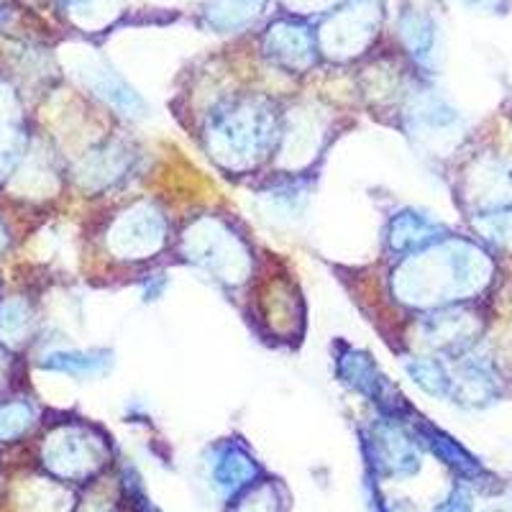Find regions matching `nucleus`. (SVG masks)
Wrapping results in <instances>:
<instances>
[{"mask_svg": "<svg viewBox=\"0 0 512 512\" xmlns=\"http://www.w3.org/2000/svg\"><path fill=\"white\" fill-rule=\"evenodd\" d=\"M495 274L492 256L469 239H446L402 256L392 272V295L397 303L418 310L459 305L482 295Z\"/></svg>", "mask_w": 512, "mask_h": 512, "instance_id": "1", "label": "nucleus"}, {"mask_svg": "<svg viewBox=\"0 0 512 512\" xmlns=\"http://www.w3.org/2000/svg\"><path fill=\"white\" fill-rule=\"evenodd\" d=\"M282 118L267 98H239L218 105L203 128L205 152L226 172H249L277 149Z\"/></svg>", "mask_w": 512, "mask_h": 512, "instance_id": "2", "label": "nucleus"}, {"mask_svg": "<svg viewBox=\"0 0 512 512\" xmlns=\"http://www.w3.org/2000/svg\"><path fill=\"white\" fill-rule=\"evenodd\" d=\"M180 251L187 262L228 287L244 285L254 259L246 239L218 216H200L182 231Z\"/></svg>", "mask_w": 512, "mask_h": 512, "instance_id": "3", "label": "nucleus"}, {"mask_svg": "<svg viewBox=\"0 0 512 512\" xmlns=\"http://www.w3.org/2000/svg\"><path fill=\"white\" fill-rule=\"evenodd\" d=\"M169 244V221L149 200L128 205L105 231V246L123 262H144L162 254Z\"/></svg>", "mask_w": 512, "mask_h": 512, "instance_id": "4", "label": "nucleus"}, {"mask_svg": "<svg viewBox=\"0 0 512 512\" xmlns=\"http://www.w3.org/2000/svg\"><path fill=\"white\" fill-rule=\"evenodd\" d=\"M111 456L105 436L82 423L59 425L44 441V464L64 479H88L98 474Z\"/></svg>", "mask_w": 512, "mask_h": 512, "instance_id": "5", "label": "nucleus"}, {"mask_svg": "<svg viewBox=\"0 0 512 512\" xmlns=\"http://www.w3.org/2000/svg\"><path fill=\"white\" fill-rule=\"evenodd\" d=\"M364 454L377 477H413L420 469V454L415 438L405 431L400 418L384 415L364 433Z\"/></svg>", "mask_w": 512, "mask_h": 512, "instance_id": "6", "label": "nucleus"}, {"mask_svg": "<svg viewBox=\"0 0 512 512\" xmlns=\"http://www.w3.org/2000/svg\"><path fill=\"white\" fill-rule=\"evenodd\" d=\"M505 395V379L492 356L466 351L448 364V397L461 408H489Z\"/></svg>", "mask_w": 512, "mask_h": 512, "instance_id": "7", "label": "nucleus"}, {"mask_svg": "<svg viewBox=\"0 0 512 512\" xmlns=\"http://www.w3.org/2000/svg\"><path fill=\"white\" fill-rule=\"evenodd\" d=\"M484 331V320L477 310L466 308L464 303L446 305V308L428 310L425 318H420V336L436 354L454 356L472 351Z\"/></svg>", "mask_w": 512, "mask_h": 512, "instance_id": "8", "label": "nucleus"}, {"mask_svg": "<svg viewBox=\"0 0 512 512\" xmlns=\"http://www.w3.org/2000/svg\"><path fill=\"white\" fill-rule=\"evenodd\" d=\"M336 372L341 382L349 384L351 390L359 392L361 397L372 400L384 415L400 418L402 410H408V405L402 402L395 387L379 372L372 356L364 354V351L354 349V346H338Z\"/></svg>", "mask_w": 512, "mask_h": 512, "instance_id": "9", "label": "nucleus"}, {"mask_svg": "<svg viewBox=\"0 0 512 512\" xmlns=\"http://www.w3.org/2000/svg\"><path fill=\"white\" fill-rule=\"evenodd\" d=\"M405 123H408V131L420 144L438 146L459 134L461 116L456 113L454 105L441 98L436 90H420L410 98Z\"/></svg>", "mask_w": 512, "mask_h": 512, "instance_id": "10", "label": "nucleus"}, {"mask_svg": "<svg viewBox=\"0 0 512 512\" xmlns=\"http://www.w3.org/2000/svg\"><path fill=\"white\" fill-rule=\"evenodd\" d=\"M464 198L482 213L512 205V162L505 157H482L464 177Z\"/></svg>", "mask_w": 512, "mask_h": 512, "instance_id": "11", "label": "nucleus"}, {"mask_svg": "<svg viewBox=\"0 0 512 512\" xmlns=\"http://www.w3.org/2000/svg\"><path fill=\"white\" fill-rule=\"evenodd\" d=\"M264 52L287 72H305L315 64V36L297 21H277L264 34Z\"/></svg>", "mask_w": 512, "mask_h": 512, "instance_id": "12", "label": "nucleus"}, {"mask_svg": "<svg viewBox=\"0 0 512 512\" xmlns=\"http://www.w3.org/2000/svg\"><path fill=\"white\" fill-rule=\"evenodd\" d=\"M441 239H446V226L415 208H405L395 213L387 223V236H384L387 249L400 256V259Z\"/></svg>", "mask_w": 512, "mask_h": 512, "instance_id": "13", "label": "nucleus"}, {"mask_svg": "<svg viewBox=\"0 0 512 512\" xmlns=\"http://www.w3.org/2000/svg\"><path fill=\"white\" fill-rule=\"evenodd\" d=\"M374 13L372 8H349L338 13L323 31V49L338 59H349L361 54L372 41Z\"/></svg>", "mask_w": 512, "mask_h": 512, "instance_id": "14", "label": "nucleus"}, {"mask_svg": "<svg viewBox=\"0 0 512 512\" xmlns=\"http://www.w3.org/2000/svg\"><path fill=\"white\" fill-rule=\"evenodd\" d=\"M323 126L313 113H295L287 118L282 126L280 144H277V154L282 157L285 167L297 169L313 162L315 154L323 146Z\"/></svg>", "mask_w": 512, "mask_h": 512, "instance_id": "15", "label": "nucleus"}, {"mask_svg": "<svg viewBox=\"0 0 512 512\" xmlns=\"http://www.w3.org/2000/svg\"><path fill=\"white\" fill-rule=\"evenodd\" d=\"M262 474L254 456L239 441H226L213 456V482L226 497H236Z\"/></svg>", "mask_w": 512, "mask_h": 512, "instance_id": "16", "label": "nucleus"}, {"mask_svg": "<svg viewBox=\"0 0 512 512\" xmlns=\"http://www.w3.org/2000/svg\"><path fill=\"white\" fill-rule=\"evenodd\" d=\"M82 82H85V85H88L98 98H103L105 103L111 105V108H116L121 116H128V118L144 116L146 111L144 100H141L139 93H136L131 85H126V82H123L121 77L108 67V64L90 62L88 67H85V72H82Z\"/></svg>", "mask_w": 512, "mask_h": 512, "instance_id": "17", "label": "nucleus"}, {"mask_svg": "<svg viewBox=\"0 0 512 512\" xmlns=\"http://www.w3.org/2000/svg\"><path fill=\"white\" fill-rule=\"evenodd\" d=\"M262 318L269 323V331L277 336H295L297 326L303 323V305L292 290L290 282H272L262 300Z\"/></svg>", "mask_w": 512, "mask_h": 512, "instance_id": "18", "label": "nucleus"}, {"mask_svg": "<svg viewBox=\"0 0 512 512\" xmlns=\"http://www.w3.org/2000/svg\"><path fill=\"white\" fill-rule=\"evenodd\" d=\"M415 436H418L420 441L425 443V446L431 448L433 454H436L438 459L443 461V464L451 466V469H454L456 474H461V477L477 479V477H482V474H484L482 464H479V461L474 459V456L469 454L464 446H459V443L448 436V433L433 428L431 423L415 425Z\"/></svg>", "mask_w": 512, "mask_h": 512, "instance_id": "19", "label": "nucleus"}, {"mask_svg": "<svg viewBox=\"0 0 512 512\" xmlns=\"http://www.w3.org/2000/svg\"><path fill=\"white\" fill-rule=\"evenodd\" d=\"M128 169H131V152L126 146L111 144L100 152H93L80 164V180L93 190L95 187H111L121 177H126Z\"/></svg>", "mask_w": 512, "mask_h": 512, "instance_id": "20", "label": "nucleus"}, {"mask_svg": "<svg viewBox=\"0 0 512 512\" xmlns=\"http://www.w3.org/2000/svg\"><path fill=\"white\" fill-rule=\"evenodd\" d=\"M44 367L72 377H98L111 369L108 351H54L44 356Z\"/></svg>", "mask_w": 512, "mask_h": 512, "instance_id": "21", "label": "nucleus"}, {"mask_svg": "<svg viewBox=\"0 0 512 512\" xmlns=\"http://www.w3.org/2000/svg\"><path fill=\"white\" fill-rule=\"evenodd\" d=\"M21 144H24L21 113H18L13 95L0 88V177L6 175L11 164L16 162Z\"/></svg>", "mask_w": 512, "mask_h": 512, "instance_id": "22", "label": "nucleus"}, {"mask_svg": "<svg viewBox=\"0 0 512 512\" xmlns=\"http://www.w3.org/2000/svg\"><path fill=\"white\" fill-rule=\"evenodd\" d=\"M405 372L428 395L448 397V364L438 356H413L405 361Z\"/></svg>", "mask_w": 512, "mask_h": 512, "instance_id": "23", "label": "nucleus"}, {"mask_svg": "<svg viewBox=\"0 0 512 512\" xmlns=\"http://www.w3.org/2000/svg\"><path fill=\"white\" fill-rule=\"evenodd\" d=\"M31 310L26 305V300L21 297H11V300H3L0 303V341L8 346L24 344L31 333Z\"/></svg>", "mask_w": 512, "mask_h": 512, "instance_id": "24", "label": "nucleus"}, {"mask_svg": "<svg viewBox=\"0 0 512 512\" xmlns=\"http://www.w3.org/2000/svg\"><path fill=\"white\" fill-rule=\"evenodd\" d=\"M400 36L405 41L408 52L415 59H428L433 52V39H436V31H433L431 18H425L423 13L408 11L400 16Z\"/></svg>", "mask_w": 512, "mask_h": 512, "instance_id": "25", "label": "nucleus"}, {"mask_svg": "<svg viewBox=\"0 0 512 512\" xmlns=\"http://www.w3.org/2000/svg\"><path fill=\"white\" fill-rule=\"evenodd\" d=\"M259 8H262V0H213L208 8V21L223 31L239 29L249 24Z\"/></svg>", "mask_w": 512, "mask_h": 512, "instance_id": "26", "label": "nucleus"}, {"mask_svg": "<svg viewBox=\"0 0 512 512\" xmlns=\"http://www.w3.org/2000/svg\"><path fill=\"white\" fill-rule=\"evenodd\" d=\"M233 512H282L280 487L274 482H254L244 489Z\"/></svg>", "mask_w": 512, "mask_h": 512, "instance_id": "27", "label": "nucleus"}, {"mask_svg": "<svg viewBox=\"0 0 512 512\" xmlns=\"http://www.w3.org/2000/svg\"><path fill=\"white\" fill-rule=\"evenodd\" d=\"M305 198H308V190H305V185L300 180L282 182L274 190L264 192V200L269 203V210L282 213L287 218H295L305 208Z\"/></svg>", "mask_w": 512, "mask_h": 512, "instance_id": "28", "label": "nucleus"}, {"mask_svg": "<svg viewBox=\"0 0 512 512\" xmlns=\"http://www.w3.org/2000/svg\"><path fill=\"white\" fill-rule=\"evenodd\" d=\"M474 226L489 244L500 246V249H512V205L492 210V213H482V216H477Z\"/></svg>", "mask_w": 512, "mask_h": 512, "instance_id": "29", "label": "nucleus"}, {"mask_svg": "<svg viewBox=\"0 0 512 512\" xmlns=\"http://www.w3.org/2000/svg\"><path fill=\"white\" fill-rule=\"evenodd\" d=\"M34 423V413L26 402H8L0 405V441L8 438H18L21 433L29 431V425Z\"/></svg>", "mask_w": 512, "mask_h": 512, "instance_id": "30", "label": "nucleus"}, {"mask_svg": "<svg viewBox=\"0 0 512 512\" xmlns=\"http://www.w3.org/2000/svg\"><path fill=\"white\" fill-rule=\"evenodd\" d=\"M433 512H472V495H469V489L454 487L451 489V495H448Z\"/></svg>", "mask_w": 512, "mask_h": 512, "instance_id": "31", "label": "nucleus"}, {"mask_svg": "<svg viewBox=\"0 0 512 512\" xmlns=\"http://www.w3.org/2000/svg\"><path fill=\"white\" fill-rule=\"evenodd\" d=\"M379 512H418L408 500H387L382 502V510Z\"/></svg>", "mask_w": 512, "mask_h": 512, "instance_id": "32", "label": "nucleus"}, {"mask_svg": "<svg viewBox=\"0 0 512 512\" xmlns=\"http://www.w3.org/2000/svg\"><path fill=\"white\" fill-rule=\"evenodd\" d=\"M6 241H8L6 228H3V223H0V249H6Z\"/></svg>", "mask_w": 512, "mask_h": 512, "instance_id": "33", "label": "nucleus"}, {"mask_svg": "<svg viewBox=\"0 0 512 512\" xmlns=\"http://www.w3.org/2000/svg\"><path fill=\"white\" fill-rule=\"evenodd\" d=\"M489 512H497V510H489Z\"/></svg>", "mask_w": 512, "mask_h": 512, "instance_id": "34", "label": "nucleus"}]
</instances>
